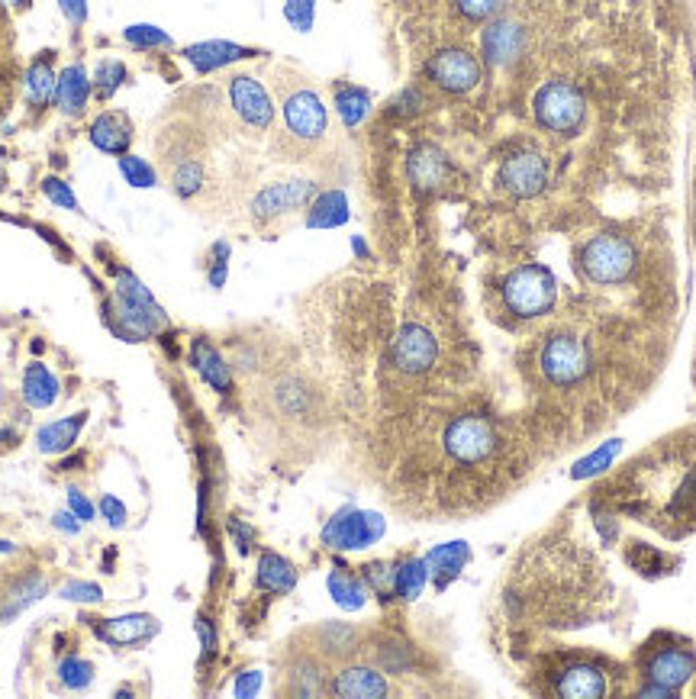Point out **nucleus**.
I'll use <instances>...</instances> for the list:
<instances>
[{"label": "nucleus", "mask_w": 696, "mask_h": 699, "mask_svg": "<svg viewBox=\"0 0 696 699\" xmlns=\"http://www.w3.org/2000/svg\"><path fill=\"white\" fill-rule=\"evenodd\" d=\"M532 110H535V123L548 129V133H558V136L577 133L587 120V100H584V94H580V87L571 81L542 84L539 91H535Z\"/></svg>", "instance_id": "f257e3e1"}, {"label": "nucleus", "mask_w": 696, "mask_h": 699, "mask_svg": "<svg viewBox=\"0 0 696 699\" xmlns=\"http://www.w3.org/2000/svg\"><path fill=\"white\" fill-rule=\"evenodd\" d=\"M580 268L593 284H619L626 281L635 268V249L626 236L606 232V236L590 239L580 249Z\"/></svg>", "instance_id": "f03ea898"}, {"label": "nucleus", "mask_w": 696, "mask_h": 699, "mask_svg": "<svg viewBox=\"0 0 696 699\" xmlns=\"http://www.w3.org/2000/svg\"><path fill=\"white\" fill-rule=\"evenodd\" d=\"M503 300H506V307L522 319L542 316L555 307V278H551L548 268L526 265L506 278Z\"/></svg>", "instance_id": "7ed1b4c3"}, {"label": "nucleus", "mask_w": 696, "mask_h": 699, "mask_svg": "<svg viewBox=\"0 0 696 699\" xmlns=\"http://www.w3.org/2000/svg\"><path fill=\"white\" fill-rule=\"evenodd\" d=\"M116 303H120L123 329L133 332V336H155V332L168 323L165 310L155 303L149 287L129 271H123L120 281H116Z\"/></svg>", "instance_id": "20e7f679"}, {"label": "nucleus", "mask_w": 696, "mask_h": 699, "mask_svg": "<svg viewBox=\"0 0 696 699\" xmlns=\"http://www.w3.org/2000/svg\"><path fill=\"white\" fill-rule=\"evenodd\" d=\"M445 451L458 464H481L497 451V432L484 416H458L445 429Z\"/></svg>", "instance_id": "39448f33"}, {"label": "nucleus", "mask_w": 696, "mask_h": 699, "mask_svg": "<svg viewBox=\"0 0 696 699\" xmlns=\"http://www.w3.org/2000/svg\"><path fill=\"white\" fill-rule=\"evenodd\" d=\"M384 519L377 513H365V509H342L336 513L323 529V542L326 548L336 551H361L371 548L377 538L384 535Z\"/></svg>", "instance_id": "423d86ee"}, {"label": "nucleus", "mask_w": 696, "mask_h": 699, "mask_svg": "<svg viewBox=\"0 0 696 699\" xmlns=\"http://www.w3.org/2000/svg\"><path fill=\"white\" fill-rule=\"evenodd\" d=\"M426 75L448 94H468L481 81V62L464 49H442L426 62Z\"/></svg>", "instance_id": "0eeeda50"}, {"label": "nucleus", "mask_w": 696, "mask_h": 699, "mask_svg": "<svg viewBox=\"0 0 696 699\" xmlns=\"http://www.w3.org/2000/svg\"><path fill=\"white\" fill-rule=\"evenodd\" d=\"M539 364L551 384H574L587 374V348L574 336H551L542 348Z\"/></svg>", "instance_id": "6e6552de"}, {"label": "nucleus", "mask_w": 696, "mask_h": 699, "mask_svg": "<svg viewBox=\"0 0 696 699\" xmlns=\"http://www.w3.org/2000/svg\"><path fill=\"white\" fill-rule=\"evenodd\" d=\"M435 355H439L435 336L419 323H406L390 345V358L403 374H426L435 364Z\"/></svg>", "instance_id": "1a4fd4ad"}, {"label": "nucleus", "mask_w": 696, "mask_h": 699, "mask_svg": "<svg viewBox=\"0 0 696 699\" xmlns=\"http://www.w3.org/2000/svg\"><path fill=\"white\" fill-rule=\"evenodd\" d=\"M500 184L513 197H535L548 184V162L539 152H513L500 165Z\"/></svg>", "instance_id": "9d476101"}, {"label": "nucleus", "mask_w": 696, "mask_h": 699, "mask_svg": "<svg viewBox=\"0 0 696 699\" xmlns=\"http://www.w3.org/2000/svg\"><path fill=\"white\" fill-rule=\"evenodd\" d=\"M287 129L300 139H319L326 133V107L313 91H297L284 104Z\"/></svg>", "instance_id": "9b49d317"}, {"label": "nucleus", "mask_w": 696, "mask_h": 699, "mask_svg": "<svg viewBox=\"0 0 696 699\" xmlns=\"http://www.w3.org/2000/svg\"><path fill=\"white\" fill-rule=\"evenodd\" d=\"M158 619L149 616V613H129V616H120V619H107L94 625V632L100 642H107L113 648H129V645H142L149 642V638L158 635Z\"/></svg>", "instance_id": "f8f14e48"}, {"label": "nucleus", "mask_w": 696, "mask_h": 699, "mask_svg": "<svg viewBox=\"0 0 696 699\" xmlns=\"http://www.w3.org/2000/svg\"><path fill=\"white\" fill-rule=\"evenodd\" d=\"M229 97H232V107H236V113H239L249 126L265 129V126L271 123V116H274L271 97H268V91H265V87H261L255 78H245V75L232 78Z\"/></svg>", "instance_id": "ddd939ff"}, {"label": "nucleus", "mask_w": 696, "mask_h": 699, "mask_svg": "<svg viewBox=\"0 0 696 699\" xmlns=\"http://www.w3.org/2000/svg\"><path fill=\"white\" fill-rule=\"evenodd\" d=\"M522 49H526V29L516 20H493L484 29V55L493 68L516 62Z\"/></svg>", "instance_id": "4468645a"}, {"label": "nucleus", "mask_w": 696, "mask_h": 699, "mask_svg": "<svg viewBox=\"0 0 696 699\" xmlns=\"http://www.w3.org/2000/svg\"><path fill=\"white\" fill-rule=\"evenodd\" d=\"M313 194V184L307 181H294V184H278V187H268L261 191L252 203V213L258 220H271V216L287 213V210H297L300 203H307Z\"/></svg>", "instance_id": "2eb2a0df"}, {"label": "nucleus", "mask_w": 696, "mask_h": 699, "mask_svg": "<svg viewBox=\"0 0 696 699\" xmlns=\"http://www.w3.org/2000/svg\"><path fill=\"white\" fill-rule=\"evenodd\" d=\"M329 690L342 699H377V696H387L390 687L374 667H345V671L336 674Z\"/></svg>", "instance_id": "dca6fc26"}, {"label": "nucleus", "mask_w": 696, "mask_h": 699, "mask_svg": "<svg viewBox=\"0 0 696 699\" xmlns=\"http://www.w3.org/2000/svg\"><path fill=\"white\" fill-rule=\"evenodd\" d=\"M555 690L564 699H597L606 693V677L593 664H571L555 680Z\"/></svg>", "instance_id": "f3484780"}, {"label": "nucleus", "mask_w": 696, "mask_h": 699, "mask_svg": "<svg viewBox=\"0 0 696 699\" xmlns=\"http://www.w3.org/2000/svg\"><path fill=\"white\" fill-rule=\"evenodd\" d=\"M91 142L107 155H126L133 142V126L123 113H100L91 126Z\"/></svg>", "instance_id": "a211bd4d"}, {"label": "nucleus", "mask_w": 696, "mask_h": 699, "mask_svg": "<svg viewBox=\"0 0 696 699\" xmlns=\"http://www.w3.org/2000/svg\"><path fill=\"white\" fill-rule=\"evenodd\" d=\"M46 590H49V584H46V577H42V574H26L20 580H13V584L0 593V619L20 616L23 609H29L36 600H42Z\"/></svg>", "instance_id": "6ab92c4d"}, {"label": "nucleus", "mask_w": 696, "mask_h": 699, "mask_svg": "<svg viewBox=\"0 0 696 699\" xmlns=\"http://www.w3.org/2000/svg\"><path fill=\"white\" fill-rule=\"evenodd\" d=\"M693 667H696L693 654H687V651H661L658 658L648 664V680L661 683V687H667V690H677L690 680Z\"/></svg>", "instance_id": "aec40b11"}, {"label": "nucleus", "mask_w": 696, "mask_h": 699, "mask_svg": "<svg viewBox=\"0 0 696 699\" xmlns=\"http://www.w3.org/2000/svg\"><path fill=\"white\" fill-rule=\"evenodd\" d=\"M84 422H87V413L49 422V426H42L36 432V448L42 451V455H62V451H68L71 445L78 442Z\"/></svg>", "instance_id": "412c9836"}, {"label": "nucleus", "mask_w": 696, "mask_h": 699, "mask_svg": "<svg viewBox=\"0 0 696 699\" xmlns=\"http://www.w3.org/2000/svg\"><path fill=\"white\" fill-rule=\"evenodd\" d=\"M410 181L419 187V191H432V187H439L445 181L448 174V162L445 155L435 149V145H419V149L410 155Z\"/></svg>", "instance_id": "4be33fe9"}, {"label": "nucleus", "mask_w": 696, "mask_h": 699, "mask_svg": "<svg viewBox=\"0 0 696 699\" xmlns=\"http://www.w3.org/2000/svg\"><path fill=\"white\" fill-rule=\"evenodd\" d=\"M58 377L46 368V364L33 361L29 368L23 371V400L26 406L33 410H49V406L58 400Z\"/></svg>", "instance_id": "5701e85b"}, {"label": "nucleus", "mask_w": 696, "mask_h": 699, "mask_svg": "<svg viewBox=\"0 0 696 699\" xmlns=\"http://www.w3.org/2000/svg\"><path fill=\"white\" fill-rule=\"evenodd\" d=\"M471 561V548L464 542H448V545H439L432 548L426 555V567L429 574L435 577V584L445 587L448 580H455L461 574V567Z\"/></svg>", "instance_id": "b1692460"}, {"label": "nucleus", "mask_w": 696, "mask_h": 699, "mask_svg": "<svg viewBox=\"0 0 696 699\" xmlns=\"http://www.w3.org/2000/svg\"><path fill=\"white\" fill-rule=\"evenodd\" d=\"M87 97H91V81H87L84 68L81 65H71L62 71L55 87V100H58V110L78 116L87 107Z\"/></svg>", "instance_id": "393cba45"}, {"label": "nucleus", "mask_w": 696, "mask_h": 699, "mask_svg": "<svg viewBox=\"0 0 696 699\" xmlns=\"http://www.w3.org/2000/svg\"><path fill=\"white\" fill-rule=\"evenodd\" d=\"M255 580H258V587L268 590V593H290L297 584V571L287 558L274 555V551H265V555L258 558V577Z\"/></svg>", "instance_id": "a878e982"}, {"label": "nucleus", "mask_w": 696, "mask_h": 699, "mask_svg": "<svg viewBox=\"0 0 696 699\" xmlns=\"http://www.w3.org/2000/svg\"><path fill=\"white\" fill-rule=\"evenodd\" d=\"M191 364L200 371V377H203V381H207L213 390H220V393L229 390V364L223 361V355L216 352V348H213L210 342L197 339V342L191 345Z\"/></svg>", "instance_id": "bb28decb"}, {"label": "nucleus", "mask_w": 696, "mask_h": 699, "mask_svg": "<svg viewBox=\"0 0 696 699\" xmlns=\"http://www.w3.org/2000/svg\"><path fill=\"white\" fill-rule=\"evenodd\" d=\"M326 584H329L332 600H336L342 609H361L368 603V584L365 580H358L355 574H348L345 567H336Z\"/></svg>", "instance_id": "cd10ccee"}, {"label": "nucleus", "mask_w": 696, "mask_h": 699, "mask_svg": "<svg viewBox=\"0 0 696 699\" xmlns=\"http://www.w3.org/2000/svg\"><path fill=\"white\" fill-rule=\"evenodd\" d=\"M184 55L197 65V71H213V68L236 62V58H245L249 52L239 46H229V42H203V46H191Z\"/></svg>", "instance_id": "c85d7f7f"}, {"label": "nucleus", "mask_w": 696, "mask_h": 699, "mask_svg": "<svg viewBox=\"0 0 696 699\" xmlns=\"http://www.w3.org/2000/svg\"><path fill=\"white\" fill-rule=\"evenodd\" d=\"M55 87H58V78L52 75V62L49 58H39V62H33V68L26 71V97L29 104H49V100L55 97Z\"/></svg>", "instance_id": "c756f323"}, {"label": "nucleus", "mask_w": 696, "mask_h": 699, "mask_svg": "<svg viewBox=\"0 0 696 699\" xmlns=\"http://www.w3.org/2000/svg\"><path fill=\"white\" fill-rule=\"evenodd\" d=\"M426 580H429L426 561L410 558V561H403L397 571H394V593L400 596V600H416V596L423 593Z\"/></svg>", "instance_id": "7c9ffc66"}, {"label": "nucleus", "mask_w": 696, "mask_h": 699, "mask_svg": "<svg viewBox=\"0 0 696 699\" xmlns=\"http://www.w3.org/2000/svg\"><path fill=\"white\" fill-rule=\"evenodd\" d=\"M336 107H339L342 123L352 129V126H358L368 116L371 97H368V91H361V87H339V91H336Z\"/></svg>", "instance_id": "2f4dec72"}, {"label": "nucleus", "mask_w": 696, "mask_h": 699, "mask_svg": "<svg viewBox=\"0 0 696 699\" xmlns=\"http://www.w3.org/2000/svg\"><path fill=\"white\" fill-rule=\"evenodd\" d=\"M58 680L65 683L68 690H84L91 687L94 680V664L78 658V654H71V658H65L62 664H58Z\"/></svg>", "instance_id": "473e14b6"}, {"label": "nucleus", "mask_w": 696, "mask_h": 699, "mask_svg": "<svg viewBox=\"0 0 696 699\" xmlns=\"http://www.w3.org/2000/svg\"><path fill=\"white\" fill-rule=\"evenodd\" d=\"M345 220V197L342 194H323L310 210V226H339Z\"/></svg>", "instance_id": "72a5a7b5"}, {"label": "nucleus", "mask_w": 696, "mask_h": 699, "mask_svg": "<svg viewBox=\"0 0 696 699\" xmlns=\"http://www.w3.org/2000/svg\"><path fill=\"white\" fill-rule=\"evenodd\" d=\"M120 174L126 178V184H133V187H152L155 184L152 165L139 155H120Z\"/></svg>", "instance_id": "f704fd0d"}, {"label": "nucleus", "mask_w": 696, "mask_h": 699, "mask_svg": "<svg viewBox=\"0 0 696 699\" xmlns=\"http://www.w3.org/2000/svg\"><path fill=\"white\" fill-rule=\"evenodd\" d=\"M126 81V68L123 62H100L97 71H94V87L100 97H110L116 87H120Z\"/></svg>", "instance_id": "c9c22d12"}, {"label": "nucleus", "mask_w": 696, "mask_h": 699, "mask_svg": "<svg viewBox=\"0 0 696 699\" xmlns=\"http://www.w3.org/2000/svg\"><path fill=\"white\" fill-rule=\"evenodd\" d=\"M503 4H506V0H455L458 13H461V17H468L471 23L493 20L503 10Z\"/></svg>", "instance_id": "e433bc0d"}, {"label": "nucleus", "mask_w": 696, "mask_h": 699, "mask_svg": "<svg viewBox=\"0 0 696 699\" xmlns=\"http://www.w3.org/2000/svg\"><path fill=\"white\" fill-rule=\"evenodd\" d=\"M58 596L68 603H100L104 600V590L91 584V580H68V584L58 590Z\"/></svg>", "instance_id": "4c0bfd02"}, {"label": "nucleus", "mask_w": 696, "mask_h": 699, "mask_svg": "<svg viewBox=\"0 0 696 699\" xmlns=\"http://www.w3.org/2000/svg\"><path fill=\"white\" fill-rule=\"evenodd\" d=\"M126 39L133 42L136 49H168L171 46V39L155 26H129Z\"/></svg>", "instance_id": "58836bf2"}, {"label": "nucleus", "mask_w": 696, "mask_h": 699, "mask_svg": "<svg viewBox=\"0 0 696 699\" xmlns=\"http://www.w3.org/2000/svg\"><path fill=\"white\" fill-rule=\"evenodd\" d=\"M290 693H297V696H316V693H323V674H319L313 664H300L297 671H294V683H290Z\"/></svg>", "instance_id": "ea45409f"}, {"label": "nucleus", "mask_w": 696, "mask_h": 699, "mask_svg": "<svg viewBox=\"0 0 696 699\" xmlns=\"http://www.w3.org/2000/svg\"><path fill=\"white\" fill-rule=\"evenodd\" d=\"M42 194H46L52 203H55V207H65V210H81L78 207V197L75 194H71V187L65 184V181H58V178H46V181H42Z\"/></svg>", "instance_id": "a19ab883"}, {"label": "nucleus", "mask_w": 696, "mask_h": 699, "mask_svg": "<svg viewBox=\"0 0 696 699\" xmlns=\"http://www.w3.org/2000/svg\"><path fill=\"white\" fill-rule=\"evenodd\" d=\"M97 509H100V516L107 519V526L110 529H123L126 526V519H129V509L123 506V500H116V497H100V503H97Z\"/></svg>", "instance_id": "79ce46f5"}, {"label": "nucleus", "mask_w": 696, "mask_h": 699, "mask_svg": "<svg viewBox=\"0 0 696 699\" xmlns=\"http://www.w3.org/2000/svg\"><path fill=\"white\" fill-rule=\"evenodd\" d=\"M365 580H368V587L377 590V593L394 590V571H390L387 564H371L368 571H365Z\"/></svg>", "instance_id": "37998d69"}, {"label": "nucleus", "mask_w": 696, "mask_h": 699, "mask_svg": "<svg viewBox=\"0 0 696 699\" xmlns=\"http://www.w3.org/2000/svg\"><path fill=\"white\" fill-rule=\"evenodd\" d=\"M174 187H178L181 197H191L200 187V168L197 165H184L178 174H174Z\"/></svg>", "instance_id": "c03bdc74"}, {"label": "nucleus", "mask_w": 696, "mask_h": 699, "mask_svg": "<svg viewBox=\"0 0 696 699\" xmlns=\"http://www.w3.org/2000/svg\"><path fill=\"white\" fill-rule=\"evenodd\" d=\"M68 509H71V513H75L81 522H91V519L97 516V506H94L91 500H87L81 490H75V487L68 490Z\"/></svg>", "instance_id": "a18cd8bd"}, {"label": "nucleus", "mask_w": 696, "mask_h": 699, "mask_svg": "<svg viewBox=\"0 0 696 699\" xmlns=\"http://www.w3.org/2000/svg\"><path fill=\"white\" fill-rule=\"evenodd\" d=\"M616 442L613 445H606L603 451H600V455H593L590 461H584V464H580V468L574 471V477H587V474H593V471H603V464H609V461H613V455H616Z\"/></svg>", "instance_id": "49530a36"}, {"label": "nucleus", "mask_w": 696, "mask_h": 699, "mask_svg": "<svg viewBox=\"0 0 696 699\" xmlns=\"http://www.w3.org/2000/svg\"><path fill=\"white\" fill-rule=\"evenodd\" d=\"M261 690V674L258 671H245L239 680H236V687H232V693H236L239 699H249Z\"/></svg>", "instance_id": "de8ad7c7"}, {"label": "nucleus", "mask_w": 696, "mask_h": 699, "mask_svg": "<svg viewBox=\"0 0 696 699\" xmlns=\"http://www.w3.org/2000/svg\"><path fill=\"white\" fill-rule=\"evenodd\" d=\"M52 526H55L58 532H65V535H78L81 519H78L75 513H71V509H62V513L52 516Z\"/></svg>", "instance_id": "09e8293b"}, {"label": "nucleus", "mask_w": 696, "mask_h": 699, "mask_svg": "<svg viewBox=\"0 0 696 699\" xmlns=\"http://www.w3.org/2000/svg\"><path fill=\"white\" fill-rule=\"evenodd\" d=\"M197 638H200V648H203V654H213L216 651V632H213V625L207 622V619H197Z\"/></svg>", "instance_id": "8fccbe9b"}, {"label": "nucleus", "mask_w": 696, "mask_h": 699, "mask_svg": "<svg viewBox=\"0 0 696 699\" xmlns=\"http://www.w3.org/2000/svg\"><path fill=\"white\" fill-rule=\"evenodd\" d=\"M62 13L65 17L75 23V26H81L84 20H87V7H84V0H62Z\"/></svg>", "instance_id": "3c124183"}, {"label": "nucleus", "mask_w": 696, "mask_h": 699, "mask_svg": "<svg viewBox=\"0 0 696 699\" xmlns=\"http://www.w3.org/2000/svg\"><path fill=\"white\" fill-rule=\"evenodd\" d=\"M13 551H17V545L7 542V538H0V555H13Z\"/></svg>", "instance_id": "603ef678"}, {"label": "nucleus", "mask_w": 696, "mask_h": 699, "mask_svg": "<svg viewBox=\"0 0 696 699\" xmlns=\"http://www.w3.org/2000/svg\"><path fill=\"white\" fill-rule=\"evenodd\" d=\"M10 439H17V435H13L10 429H4V432H0V445H10Z\"/></svg>", "instance_id": "864d4df0"}, {"label": "nucleus", "mask_w": 696, "mask_h": 699, "mask_svg": "<svg viewBox=\"0 0 696 699\" xmlns=\"http://www.w3.org/2000/svg\"><path fill=\"white\" fill-rule=\"evenodd\" d=\"M7 4H17L20 7V4H26V0H7Z\"/></svg>", "instance_id": "5fc2aeb1"}]
</instances>
